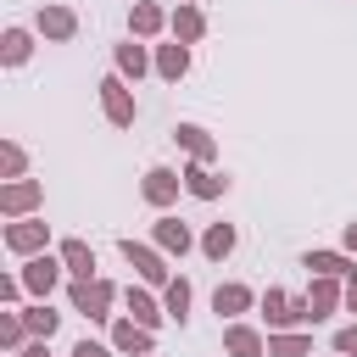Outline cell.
<instances>
[{
    "label": "cell",
    "instance_id": "obj_1",
    "mask_svg": "<svg viewBox=\"0 0 357 357\" xmlns=\"http://www.w3.org/2000/svg\"><path fill=\"white\" fill-rule=\"evenodd\" d=\"M262 318H268V335H284V329L312 324L307 296H290V290H279V284H268V296H262Z\"/></svg>",
    "mask_w": 357,
    "mask_h": 357
},
{
    "label": "cell",
    "instance_id": "obj_2",
    "mask_svg": "<svg viewBox=\"0 0 357 357\" xmlns=\"http://www.w3.org/2000/svg\"><path fill=\"white\" fill-rule=\"evenodd\" d=\"M100 112H106L112 128H134L139 106H134V89H128L123 73H106V78H100Z\"/></svg>",
    "mask_w": 357,
    "mask_h": 357
},
{
    "label": "cell",
    "instance_id": "obj_3",
    "mask_svg": "<svg viewBox=\"0 0 357 357\" xmlns=\"http://www.w3.org/2000/svg\"><path fill=\"white\" fill-rule=\"evenodd\" d=\"M67 301H73V312H84V318H112L117 284H112V279H73Z\"/></svg>",
    "mask_w": 357,
    "mask_h": 357
},
{
    "label": "cell",
    "instance_id": "obj_4",
    "mask_svg": "<svg viewBox=\"0 0 357 357\" xmlns=\"http://www.w3.org/2000/svg\"><path fill=\"white\" fill-rule=\"evenodd\" d=\"M45 245H50V223H45V218H17V223H6V251H17V257H45Z\"/></svg>",
    "mask_w": 357,
    "mask_h": 357
},
{
    "label": "cell",
    "instance_id": "obj_5",
    "mask_svg": "<svg viewBox=\"0 0 357 357\" xmlns=\"http://www.w3.org/2000/svg\"><path fill=\"white\" fill-rule=\"evenodd\" d=\"M117 251H123L128 268H139L145 284H167V251H156V245H145V240H117Z\"/></svg>",
    "mask_w": 357,
    "mask_h": 357
},
{
    "label": "cell",
    "instance_id": "obj_6",
    "mask_svg": "<svg viewBox=\"0 0 357 357\" xmlns=\"http://www.w3.org/2000/svg\"><path fill=\"white\" fill-rule=\"evenodd\" d=\"M178 190H184V173H173V167H145V178H139V195L156 212H167L178 201Z\"/></svg>",
    "mask_w": 357,
    "mask_h": 357
},
{
    "label": "cell",
    "instance_id": "obj_7",
    "mask_svg": "<svg viewBox=\"0 0 357 357\" xmlns=\"http://www.w3.org/2000/svg\"><path fill=\"white\" fill-rule=\"evenodd\" d=\"M61 273H67V268H61V257H50V251H45V257H28L17 279H22V290H33L39 301H50V290L61 284Z\"/></svg>",
    "mask_w": 357,
    "mask_h": 357
},
{
    "label": "cell",
    "instance_id": "obj_8",
    "mask_svg": "<svg viewBox=\"0 0 357 357\" xmlns=\"http://www.w3.org/2000/svg\"><path fill=\"white\" fill-rule=\"evenodd\" d=\"M39 201H45V184H39V178H11V184H0V212H6L11 223L28 218Z\"/></svg>",
    "mask_w": 357,
    "mask_h": 357
},
{
    "label": "cell",
    "instance_id": "obj_9",
    "mask_svg": "<svg viewBox=\"0 0 357 357\" xmlns=\"http://www.w3.org/2000/svg\"><path fill=\"white\" fill-rule=\"evenodd\" d=\"M335 307H346V279H318V273H312V284H307V312H312V324H324Z\"/></svg>",
    "mask_w": 357,
    "mask_h": 357
},
{
    "label": "cell",
    "instance_id": "obj_10",
    "mask_svg": "<svg viewBox=\"0 0 357 357\" xmlns=\"http://www.w3.org/2000/svg\"><path fill=\"white\" fill-rule=\"evenodd\" d=\"M184 190H190L195 201H218V195L229 190V173H218V167H206V162H190V167H184Z\"/></svg>",
    "mask_w": 357,
    "mask_h": 357
},
{
    "label": "cell",
    "instance_id": "obj_11",
    "mask_svg": "<svg viewBox=\"0 0 357 357\" xmlns=\"http://www.w3.org/2000/svg\"><path fill=\"white\" fill-rule=\"evenodd\" d=\"M33 28H39L45 39H56V45H61V39H73V33H78V11H73V6H39Z\"/></svg>",
    "mask_w": 357,
    "mask_h": 357
},
{
    "label": "cell",
    "instance_id": "obj_12",
    "mask_svg": "<svg viewBox=\"0 0 357 357\" xmlns=\"http://www.w3.org/2000/svg\"><path fill=\"white\" fill-rule=\"evenodd\" d=\"M301 268H307V273H318V279H351V273H357L351 251H307V257H301Z\"/></svg>",
    "mask_w": 357,
    "mask_h": 357
},
{
    "label": "cell",
    "instance_id": "obj_13",
    "mask_svg": "<svg viewBox=\"0 0 357 357\" xmlns=\"http://www.w3.org/2000/svg\"><path fill=\"white\" fill-rule=\"evenodd\" d=\"M151 346H156V335H151L145 324H134V318H117V324H112V351H134V357H151Z\"/></svg>",
    "mask_w": 357,
    "mask_h": 357
},
{
    "label": "cell",
    "instance_id": "obj_14",
    "mask_svg": "<svg viewBox=\"0 0 357 357\" xmlns=\"http://www.w3.org/2000/svg\"><path fill=\"white\" fill-rule=\"evenodd\" d=\"M223 351L229 357H268V340L251 324H223Z\"/></svg>",
    "mask_w": 357,
    "mask_h": 357
},
{
    "label": "cell",
    "instance_id": "obj_15",
    "mask_svg": "<svg viewBox=\"0 0 357 357\" xmlns=\"http://www.w3.org/2000/svg\"><path fill=\"white\" fill-rule=\"evenodd\" d=\"M173 139L190 151V162H206V167H212V156H218V139H212L201 123H173Z\"/></svg>",
    "mask_w": 357,
    "mask_h": 357
},
{
    "label": "cell",
    "instance_id": "obj_16",
    "mask_svg": "<svg viewBox=\"0 0 357 357\" xmlns=\"http://www.w3.org/2000/svg\"><path fill=\"white\" fill-rule=\"evenodd\" d=\"M56 257H61V268H67L73 279H100V273H95V245H89V240H78V234H73V240H61V251H56Z\"/></svg>",
    "mask_w": 357,
    "mask_h": 357
},
{
    "label": "cell",
    "instance_id": "obj_17",
    "mask_svg": "<svg viewBox=\"0 0 357 357\" xmlns=\"http://www.w3.org/2000/svg\"><path fill=\"white\" fill-rule=\"evenodd\" d=\"M251 301H257V296H251V284H234V279L212 290V312H218V318H229V324H240V312H245Z\"/></svg>",
    "mask_w": 357,
    "mask_h": 357
},
{
    "label": "cell",
    "instance_id": "obj_18",
    "mask_svg": "<svg viewBox=\"0 0 357 357\" xmlns=\"http://www.w3.org/2000/svg\"><path fill=\"white\" fill-rule=\"evenodd\" d=\"M167 22H173V17H167L162 6H151V0H134V11H128V33H134V39H156Z\"/></svg>",
    "mask_w": 357,
    "mask_h": 357
},
{
    "label": "cell",
    "instance_id": "obj_19",
    "mask_svg": "<svg viewBox=\"0 0 357 357\" xmlns=\"http://www.w3.org/2000/svg\"><path fill=\"white\" fill-rule=\"evenodd\" d=\"M151 234H156V251H167V257H184V251L195 245V234H190L178 218H156V223H151Z\"/></svg>",
    "mask_w": 357,
    "mask_h": 357
},
{
    "label": "cell",
    "instance_id": "obj_20",
    "mask_svg": "<svg viewBox=\"0 0 357 357\" xmlns=\"http://www.w3.org/2000/svg\"><path fill=\"white\" fill-rule=\"evenodd\" d=\"M123 307H128V318L145 324V329H156V324L167 318V307H156V296H151V290H134V284L123 290Z\"/></svg>",
    "mask_w": 357,
    "mask_h": 357
},
{
    "label": "cell",
    "instance_id": "obj_21",
    "mask_svg": "<svg viewBox=\"0 0 357 357\" xmlns=\"http://www.w3.org/2000/svg\"><path fill=\"white\" fill-rule=\"evenodd\" d=\"M167 28H173V39H178V45H195V39L206 33V17H201V6H190V0H184V6L173 11V22H167Z\"/></svg>",
    "mask_w": 357,
    "mask_h": 357
},
{
    "label": "cell",
    "instance_id": "obj_22",
    "mask_svg": "<svg viewBox=\"0 0 357 357\" xmlns=\"http://www.w3.org/2000/svg\"><path fill=\"white\" fill-rule=\"evenodd\" d=\"M156 73H162L167 84H178V78L190 73V45H178V39H173V45H156Z\"/></svg>",
    "mask_w": 357,
    "mask_h": 357
},
{
    "label": "cell",
    "instance_id": "obj_23",
    "mask_svg": "<svg viewBox=\"0 0 357 357\" xmlns=\"http://www.w3.org/2000/svg\"><path fill=\"white\" fill-rule=\"evenodd\" d=\"M240 245V234H234V223H206V234H201V251L212 257V262H223L229 251Z\"/></svg>",
    "mask_w": 357,
    "mask_h": 357
},
{
    "label": "cell",
    "instance_id": "obj_24",
    "mask_svg": "<svg viewBox=\"0 0 357 357\" xmlns=\"http://www.w3.org/2000/svg\"><path fill=\"white\" fill-rule=\"evenodd\" d=\"M28 56H33V39H28V28H6V33H0V61H6V67H22Z\"/></svg>",
    "mask_w": 357,
    "mask_h": 357
},
{
    "label": "cell",
    "instance_id": "obj_25",
    "mask_svg": "<svg viewBox=\"0 0 357 357\" xmlns=\"http://www.w3.org/2000/svg\"><path fill=\"white\" fill-rule=\"evenodd\" d=\"M268 357H312V335H301V329L268 335Z\"/></svg>",
    "mask_w": 357,
    "mask_h": 357
},
{
    "label": "cell",
    "instance_id": "obj_26",
    "mask_svg": "<svg viewBox=\"0 0 357 357\" xmlns=\"http://www.w3.org/2000/svg\"><path fill=\"white\" fill-rule=\"evenodd\" d=\"M22 324H28V335H33V340H50V335H56V324H61V312H50V301H33V307L22 312Z\"/></svg>",
    "mask_w": 357,
    "mask_h": 357
},
{
    "label": "cell",
    "instance_id": "obj_27",
    "mask_svg": "<svg viewBox=\"0 0 357 357\" xmlns=\"http://www.w3.org/2000/svg\"><path fill=\"white\" fill-rule=\"evenodd\" d=\"M145 67H156V61L145 56V45H134V39H123V45H117V73H123V78H139Z\"/></svg>",
    "mask_w": 357,
    "mask_h": 357
},
{
    "label": "cell",
    "instance_id": "obj_28",
    "mask_svg": "<svg viewBox=\"0 0 357 357\" xmlns=\"http://www.w3.org/2000/svg\"><path fill=\"white\" fill-rule=\"evenodd\" d=\"M162 307H167V318H173V324H184V318H190V279H167Z\"/></svg>",
    "mask_w": 357,
    "mask_h": 357
},
{
    "label": "cell",
    "instance_id": "obj_29",
    "mask_svg": "<svg viewBox=\"0 0 357 357\" xmlns=\"http://www.w3.org/2000/svg\"><path fill=\"white\" fill-rule=\"evenodd\" d=\"M22 335H28L22 312H0V346H6V351H22Z\"/></svg>",
    "mask_w": 357,
    "mask_h": 357
},
{
    "label": "cell",
    "instance_id": "obj_30",
    "mask_svg": "<svg viewBox=\"0 0 357 357\" xmlns=\"http://www.w3.org/2000/svg\"><path fill=\"white\" fill-rule=\"evenodd\" d=\"M22 167H28L22 145H17V139H6V145H0V173H6V178H22Z\"/></svg>",
    "mask_w": 357,
    "mask_h": 357
},
{
    "label": "cell",
    "instance_id": "obj_31",
    "mask_svg": "<svg viewBox=\"0 0 357 357\" xmlns=\"http://www.w3.org/2000/svg\"><path fill=\"white\" fill-rule=\"evenodd\" d=\"M335 357H357V324L335 329Z\"/></svg>",
    "mask_w": 357,
    "mask_h": 357
},
{
    "label": "cell",
    "instance_id": "obj_32",
    "mask_svg": "<svg viewBox=\"0 0 357 357\" xmlns=\"http://www.w3.org/2000/svg\"><path fill=\"white\" fill-rule=\"evenodd\" d=\"M73 357H112V346H106V340H89V335H84V340L73 346Z\"/></svg>",
    "mask_w": 357,
    "mask_h": 357
},
{
    "label": "cell",
    "instance_id": "obj_33",
    "mask_svg": "<svg viewBox=\"0 0 357 357\" xmlns=\"http://www.w3.org/2000/svg\"><path fill=\"white\" fill-rule=\"evenodd\" d=\"M17 290H22V279H11V273H6V279H0V301H17Z\"/></svg>",
    "mask_w": 357,
    "mask_h": 357
},
{
    "label": "cell",
    "instance_id": "obj_34",
    "mask_svg": "<svg viewBox=\"0 0 357 357\" xmlns=\"http://www.w3.org/2000/svg\"><path fill=\"white\" fill-rule=\"evenodd\" d=\"M17 357H50V340H28V346H22Z\"/></svg>",
    "mask_w": 357,
    "mask_h": 357
},
{
    "label": "cell",
    "instance_id": "obj_35",
    "mask_svg": "<svg viewBox=\"0 0 357 357\" xmlns=\"http://www.w3.org/2000/svg\"><path fill=\"white\" fill-rule=\"evenodd\" d=\"M340 251H357V218H351V223L340 229Z\"/></svg>",
    "mask_w": 357,
    "mask_h": 357
},
{
    "label": "cell",
    "instance_id": "obj_36",
    "mask_svg": "<svg viewBox=\"0 0 357 357\" xmlns=\"http://www.w3.org/2000/svg\"><path fill=\"white\" fill-rule=\"evenodd\" d=\"M346 312H357V273L346 279Z\"/></svg>",
    "mask_w": 357,
    "mask_h": 357
}]
</instances>
